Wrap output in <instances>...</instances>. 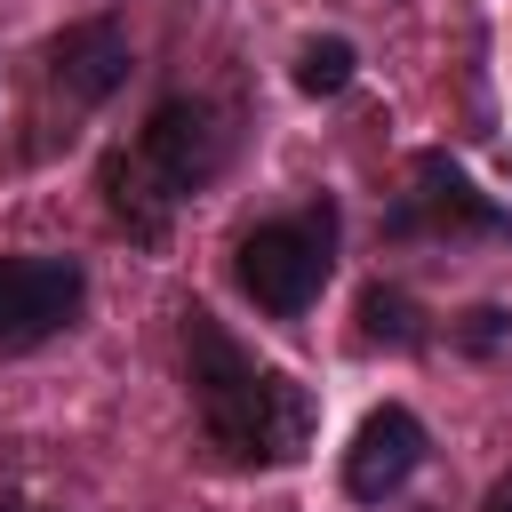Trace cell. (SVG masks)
<instances>
[{
	"mask_svg": "<svg viewBox=\"0 0 512 512\" xmlns=\"http://www.w3.org/2000/svg\"><path fill=\"white\" fill-rule=\"evenodd\" d=\"M176 336H184V392H192L208 456L232 464V472H288V464H304V448L320 432L312 384H296L256 344H240L208 304H184Z\"/></svg>",
	"mask_w": 512,
	"mask_h": 512,
	"instance_id": "obj_1",
	"label": "cell"
},
{
	"mask_svg": "<svg viewBox=\"0 0 512 512\" xmlns=\"http://www.w3.org/2000/svg\"><path fill=\"white\" fill-rule=\"evenodd\" d=\"M424 456H432L424 416H416L408 400H384V408L360 416V432H352V448H344V496H352V504H392V496L424 472Z\"/></svg>",
	"mask_w": 512,
	"mask_h": 512,
	"instance_id": "obj_7",
	"label": "cell"
},
{
	"mask_svg": "<svg viewBox=\"0 0 512 512\" xmlns=\"http://www.w3.org/2000/svg\"><path fill=\"white\" fill-rule=\"evenodd\" d=\"M224 168H232V120H224V104H208V96H160L144 112V128L96 160V192H104V216L128 240L160 248L168 224Z\"/></svg>",
	"mask_w": 512,
	"mask_h": 512,
	"instance_id": "obj_2",
	"label": "cell"
},
{
	"mask_svg": "<svg viewBox=\"0 0 512 512\" xmlns=\"http://www.w3.org/2000/svg\"><path fill=\"white\" fill-rule=\"evenodd\" d=\"M88 312V264L80 256H0V360L56 344Z\"/></svg>",
	"mask_w": 512,
	"mask_h": 512,
	"instance_id": "obj_5",
	"label": "cell"
},
{
	"mask_svg": "<svg viewBox=\"0 0 512 512\" xmlns=\"http://www.w3.org/2000/svg\"><path fill=\"white\" fill-rule=\"evenodd\" d=\"M360 344H384V352H424V344H432V320H424V304H416L408 288L368 280V288H360Z\"/></svg>",
	"mask_w": 512,
	"mask_h": 512,
	"instance_id": "obj_8",
	"label": "cell"
},
{
	"mask_svg": "<svg viewBox=\"0 0 512 512\" xmlns=\"http://www.w3.org/2000/svg\"><path fill=\"white\" fill-rule=\"evenodd\" d=\"M128 72H136V48H128L120 16H80L40 48V80H48V96H64V112L112 104L128 88Z\"/></svg>",
	"mask_w": 512,
	"mask_h": 512,
	"instance_id": "obj_6",
	"label": "cell"
},
{
	"mask_svg": "<svg viewBox=\"0 0 512 512\" xmlns=\"http://www.w3.org/2000/svg\"><path fill=\"white\" fill-rule=\"evenodd\" d=\"M352 72H360V48H352L344 32H320V40L296 48V88H304V96H344Z\"/></svg>",
	"mask_w": 512,
	"mask_h": 512,
	"instance_id": "obj_9",
	"label": "cell"
},
{
	"mask_svg": "<svg viewBox=\"0 0 512 512\" xmlns=\"http://www.w3.org/2000/svg\"><path fill=\"white\" fill-rule=\"evenodd\" d=\"M376 232L392 248H504L512 240V208L496 192H480L464 176V160L424 144V152H408V184L392 192Z\"/></svg>",
	"mask_w": 512,
	"mask_h": 512,
	"instance_id": "obj_4",
	"label": "cell"
},
{
	"mask_svg": "<svg viewBox=\"0 0 512 512\" xmlns=\"http://www.w3.org/2000/svg\"><path fill=\"white\" fill-rule=\"evenodd\" d=\"M336 240H344V208L320 192L288 216L248 224L240 248H232V280L264 320H304L320 304V288L336 280Z\"/></svg>",
	"mask_w": 512,
	"mask_h": 512,
	"instance_id": "obj_3",
	"label": "cell"
},
{
	"mask_svg": "<svg viewBox=\"0 0 512 512\" xmlns=\"http://www.w3.org/2000/svg\"><path fill=\"white\" fill-rule=\"evenodd\" d=\"M480 512H512V472H496V488L480 496Z\"/></svg>",
	"mask_w": 512,
	"mask_h": 512,
	"instance_id": "obj_10",
	"label": "cell"
}]
</instances>
